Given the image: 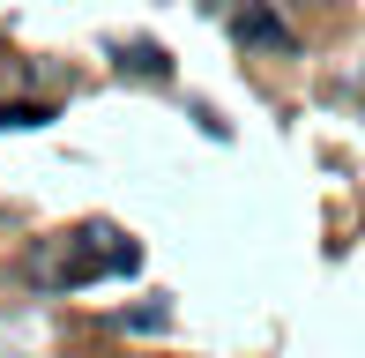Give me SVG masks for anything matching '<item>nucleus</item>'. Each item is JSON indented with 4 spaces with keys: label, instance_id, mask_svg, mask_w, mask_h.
<instances>
[{
    "label": "nucleus",
    "instance_id": "f257e3e1",
    "mask_svg": "<svg viewBox=\"0 0 365 358\" xmlns=\"http://www.w3.org/2000/svg\"><path fill=\"white\" fill-rule=\"evenodd\" d=\"M231 30H239V45H246V53H291V45H298L291 30L276 23L269 8H261V0H246V8L231 15Z\"/></svg>",
    "mask_w": 365,
    "mask_h": 358
},
{
    "label": "nucleus",
    "instance_id": "f03ea898",
    "mask_svg": "<svg viewBox=\"0 0 365 358\" xmlns=\"http://www.w3.org/2000/svg\"><path fill=\"white\" fill-rule=\"evenodd\" d=\"M120 68H135V75H164V53L149 38H135V45H120Z\"/></svg>",
    "mask_w": 365,
    "mask_h": 358
},
{
    "label": "nucleus",
    "instance_id": "7ed1b4c3",
    "mask_svg": "<svg viewBox=\"0 0 365 358\" xmlns=\"http://www.w3.org/2000/svg\"><path fill=\"white\" fill-rule=\"evenodd\" d=\"M164 321H172V306L157 299V306H135V314H127V329H164Z\"/></svg>",
    "mask_w": 365,
    "mask_h": 358
}]
</instances>
